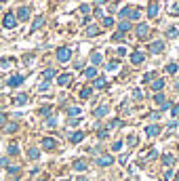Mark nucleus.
<instances>
[{"instance_id": "c85d7f7f", "label": "nucleus", "mask_w": 179, "mask_h": 181, "mask_svg": "<svg viewBox=\"0 0 179 181\" xmlns=\"http://www.w3.org/2000/svg\"><path fill=\"white\" fill-rule=\"evenodd\" d=\"M103 25L105 28H112L114 25V17H103Z\"/></svg>"}, {"instance_id": "de8ad7c7", "label": "nucleus", "mask_w": 179, "mask_h": 181, "mask_svg": "<svg viewBox=\"0 0 179 181\" xmlns=\"http://www.w3.org/2000/svg\"><path fill=\"white\" fill-rule=\"evenodd\" d=\"M152 78H154V74H152V72H150V74H145V76H143V82H150V80H152Z\"/></svg>"}, {"instance_id": "f8f14e48", "label": "nucleus", "mask_w": 179, "mask_h": 181, "mask_svg": "<svg viewBox=\"0 0 179 181\" xmlns=\"http://www.w3.org/2000/svg\"><path fill=\"white\" fill-rule=\"evenodd\" d=\"M82 139H85V133H82V131H76V133L70 135V141H72V143H80Z\"/></svg>"}, {"instance_id": "4be33fe9", "label": "nucleus", "mask_w": 179, "mask_h": 181, "mask_svg": "<svg viewBox=\"0 0 179 181\" xmlns=\"http://www.w3.org/2000/svg\"><path fill=\"white\" fill-rule=\"evenodd\" d=\"M28 156H30L32 160H38V158H40V150H36V147H32V150L28 152Z\"/></svg>"}, {"instance_id": "5701e85b", "label": "nucleus", "mask_w": 179, "mask_h": 181, "mask_svg": "<svg viewBox=\"0 0 179 181\" xmlns=\"http://www.w3.org/2000/svg\"><path fill=\"white\" fill-rule=\"evenodd\" d=\"M91 63L97 67V65L101 63V55H99V53H93V57H91Z\"/></svg>"}, {"instance_id": "c756f323", "label": "nucleus", "mask_w": 179, "mask_h": 181, "mask_svg": "<svg viewBox=\"0 0 179 181\" xmlns=\"http://www.w3.org/2000/svg\"><path fill=\"white\" fill-rule=\"evenodd\" d=\"M154 101H156V103H158V105H162V103H164V101H167V99H164V95H162V93H158V95H156V97H154Z\"/></svg>"}, {"instance_id": "bf43d9fd", "label": "nucleus", "mask_w": 179, "mask_h": 181, "mask_svg": "<svg viewBox=\"0 0 179 181\" xmlns=\"http://www.w3.org/2000/svg\"><path fill=\"white\" fill-rule=\"evenodd\" d=\"M38 181H46V179H38Z\"/></svg>"}, {"instance_id": "423d86ee", "label": "nucleus", "mask_w": 179, "mask_h": 181, "mask_svg": "<svg viewBox=\"0 0 179 181\" xmlns=\"http://www.w3.org/2000/svg\"><path fill=\"white\" fill-rule=\"evenodd\" d=\"M162 48H164V42H162V40H156V42L150 44V53H154V55H156V53H162Z\"/></svg>"}, {"instance_id": "e433bc0d", "label": "nucleus", "mask_w": 179, "mask_h": 181, "mask_svg": "<svg viewBox=\"0 0 179 181\" xmlns=\"http://www.w3.org/2000/svg\"><path fill=\"white\" fill-rule=\"evenodd\" d=\"M177 34H179V32H177V28H169V32H167V36H169V38H175Z\"/></svg>"}, {"instance_id": "c03bdc74", "label": "nucleus", "mask_w": 179, "mask_h": 181, "mask_svg": "<svg viewBox=\"0 0 179 181\" xmlns=\"http://www.w3.org/2000/svg\"><path fill=\"white\" fill-rule=\"evenodd\" d=\"M6 171H8V173H11V175H15V173H19V166H8V169H6Z\"/></svg>"}, {"instance_id": "393cba45", "label": "nucleus", "mask_w": 179, "mask_h": 181, "mask_svg": "<svg viewBox=\"0 0 179 181\" xmlns=\"http://www.w3.org/2000/svg\"><path fill=\"white\" fill-rule=\"evenodd\" d=\"M118 28H120V32L124 34V32H129V30H131V23H129V21H122V23H118Z\"/></svg>"}, {"instance_id": "09e8293b", "label": "nucleus", "mask_w": 179, "mask_h": 181, "mask_svg": "<svg viewBox=\"0 0 179 181\" xmlns=\"http://www.w3.org/2000/svg\"><path fill=\"white\" fill-rule=\"evenodd\" d=\"M171 177H173V171H167V173H164V181H169Z\"/></svg>"}, {"instance_id": "2eb2a0df", "label": "nucleus", "mask_w": 179, "mask_h": 181, "mask_svg": "<svg viewBox=\"0 0 179 181\" xmlns=\"http://www.w3.org/2000/svg\"><path fill=\"white\" fill-rule=\"evenodd\" d=\"M118 67H120L118 61H108V63H105V70H108V72H116Z\"/></svg>"}, {"instance_id": "0eeeda50", "label": "nucleus", "mask_w": 179, "mask_h": 181, "mask_svg": "<svg viewBox=\"0 0 179 181\" xmlns=\"http://www.w3.org/2000/svg\"><path fill=\"white\" fill-rule=\"evenodd\" d=\"M160 133V127L158 124H150V127H145V135L148 137H156Z\"/></svg>"}, {"instance_id": "a19ab883", "label": "nucleus", "mask_w": 179, "mask_h": 181, "mask_svg": "<svg viewBox=\"0 0 179 181\" xmlns=\"http://www.w3.org/2000/svg\"><path fill=\"white\" fill-rule=\"evenodd\" d=\"M46 127H51V129L57 127V120H55V118H48V120H46Z\"/></svg>"}, {"instance_id": "49530a36", "label": "nucleus", "mask_w": 179, "mask_h": 181, "mask_svg": "<svg viewBox=\"0 0 179 181\" xmlns=\"http://www.w3.org/2000/svg\"><path fill=\"white\" fill-rule=\"evenodd\" d=\"M171 114H173V118H177V116H179V105H175V107L171 110Z\"/></svg>"}, {"instance_id": "6e6552de", "label": "nucleus", "mask_w": 179, "mask_h": 181, "mask_svg": "<svg viewBox=\"0 0 179 181\" xmlns=\"http://www.w3.org/2000/svg\"><path fill=\"white\" fill-rule=\"evenodd\" d=\"M148 32H150V28H148L145 23H139V25H137V38H145Z\"/></svg>"}, {"instance_id": "b1692460", "label": "nucleus", "mask_w": 179, "mask_h": 181, "mask_svg": "<svg viewBox=\"0 0 179 181\" xmlns=\"http://www.w3.org/2000/svg\"><path fill=\"white\" fill-rule=\"evenodd\" d=\"M99 34V28L97 25H91V28H87V36H97Z\"/></svg>"}, {"instance_id": "1a4fd4ad", "label": "nucleus", "mask_w": 179, "mask_h": 181, "mask_svg": "<svg viewBox=\"0 0 179 181\" xmlns=\"http://www.w3.org/2000/svg\"><path fill=\"white\" fill-rule=\"evenodd\" d=\"M112 162H114L112 156H99V158H97V164H99V166H110Z\"/></svg>"}, {"instance_id": "603ef678", "label": "nucleus", "mask_w": 179, "mask_h": 181, "mask_svg": "<svg viewBox=\"0 0 179 181\" xmlns=\"http://www.w3.org/2000/svg\"><path fill=\"white\" fill-rule=\"evenodd\" d=\"M169 107H171V103H169V101H164V103L160 105V110H169Z\"/></svg>"}, {"instance_id": "9d476101", "label": "nucleus", "mask_w": 179, "mask_h": 181, "mask_svg": "<svg viewBox=\"0 0 179 181\" xmlns=\"http://www.w3.org/2000/svg\"><path fill=\"white\" fill-rule=\"evenodd\" d=\"M105 87H108V80H105L103 76H97V78H95V89L101 90V89H105Z\"/></svg>"}, {"instance_id": "052dcab7", "label": "nucleus", "mask_w": 179, "mask_h": 181, "mask_svg": "<svg viewBox=\"0 0 179 181\" xmlns=\"http://www.w3.org/2000/svg\"><path fill=\"white\" fill-rule=\"evenodd\" d=\"M0 2H6V0H0Z\"/></svg>"}, {"instance_id": "6ab92c4d", "label": "nucleus", "mask_w": 179, "mask_h": 181, "mask_svg": "<svg viewBox=\"0 0 179 181\" xmlns=\"http://www.w3.org/2000/svg\"><path fill=\"white\" fill-rule=\"evenodd\" d=\"M42 23H45V17H36V19H34V23H32V30H40V28H42Z\"/></svg>"}, {"instance_id": "473e14b6", "label": "nucleus", "mask_w": 179, "mask_h": 181, "mask_svg": "<svg viewBox=\"0 0 179 181\" xmlns=\"http://www.w3.org/2000/svg\"><path fill=\"white\" fill-rule=\"evenodd\" d=\"M177 70H179V67H177V63H169V65H167V72H169V74H175Z\"/></svg>"}, {"instance_id": "20e7f679", "label": "nucleus", "mask_w": 179, "mask_h": 181, "mask_svg": "<svg viewBox=\"0 0 179 181\" xmlns=\"http://www.w3.org/2000/svg\"><path fill=\"white\" fill-rule=\"evenodd\" d=\"M28 19H30V8L28 6H21L17 11V21H28Z\"/></svg>"}, {"instance_id": "cd10ccee", "label": "nucleus", "mask_w": 179, "mask_h": 181, "mask_svg": "<svg viewBox=\"0 0 179 181\" xmlns=\"http://www.w3.org/2000/svg\"><path fill=\"white\" fill-rule=\"evenodd\" d=\"M42 74H45V78H46V80H51V78H55V74H57V72H55V70H45Z\"/></svg>"}, {"instance_id": "37998d69", "label": "nucleus", "mask_w": 179, "mask_h": 181, "mask_svg": "<svg viewBox=\"0 0 179 181\" xmlns=\"http://www.w3.org/2000/svg\"><path fill=\"white\" fill-rule=\"evenodd\" d=\"M120 147H122V141H116V143H114V145H112V150H114V152H118V150H120Z\"/></svg>"}, {"instance_id": "c9c22d12", "label": "nucleus", "mask_w": 179, "mask_h": 181, "mask_svg": "<svg viewBox=\"0 0 179 181\" xmlns=\"http://www.w3.org/2000/svg\"><path fill=\"white\" fill-rule=\"evenodd\" d=\"M4 131H6V133H15V131H17V124H15V122H11V124H6V129H4Z\"/></svg>"}, {"instance_id": "a18cd8bd", "label": "nucleus", "mask_w": 179, "mask_h": 181, "mask_svg": "<svg viewBox=\"0 0 179 181\" xmlns=\"http://www.w3.org/2000/svg\"><path fill=\"white\" fill-rule=\"evenodd\" d=\"M169 13H171V15H177V13H179V8L175 6V4H171V8H169Z\"/></svg>"}, {"instance_id": "13d9d810", "label": "nucleus", "mask_w": 179, "mask_h": 181, "mask_svg": "<svg viewBox=\"0 0 179 181\" xmlns=\"http://www.w3.org/2000/svg\"><path fill=\"white\" fill-rule=\"evenodd\" d=\"M76 181H87V179H85V177H80V179H76Z\"/></svg>"}, {"instance_id": "8fccbe9b", "label": "nucleus", "mask_w": 179, "mask_h": 181, "mask_svg": "<svg viewBox=\"0 0 179 181\" xmlns=\"http://www.w3.org/2000/svg\"><path fill=\"white\" fill-rule=\"evenodd\" d=\"M95 17H101V19H103V13H101V8H95Z\"/></svg>"}, {"instance_id": "f704fd0d", "label": "nucleus", "mask_w": 179, "mask_h": 181, "mask_svg": "<svg viewBox=\"0 0 179 181\" xmlns=\"http://www.w3.org/2000/svg\"><path fill=\"white\" fill-rule=\"evenodd\" d=\"M108 135H110V131H108V129H99V133H97V137H99V139H105Z\"/></svg>"}, {"instance_id": "bb28decb", "label": "nucleus", "mask_w": 179, "mask_h": 181, "mask_svg": "<svg viewBox=\"0 0 179 181\" xmlns=\"http://www.w3.org/2000/svg\"><path fill=\"white\" fill-rule=\"evenodd\" d=\"M80 112H82L80 107H70V110H68V114H70L72 118H74V116H80Z\"/></svg>"}, {"instance_id": "864d4df0", "label": "nucleus", "mask_w": 179, "mask_h": 181, "mask_svg": "<svg viewBox=\"0 0 179 181\" xmlns=\"http://www.w3.org/2000/svg\"><path fill=\"white\" fill-rule=\"evenodd\" d=\"M78 122H80V118H78V120H76V118H72V120H70V127H76Z\"/></svg>"}, {"instance_id": "3c124183", "label": "nucleus", "mask_w": 179, "mask_h": 181, "mask_svg": "<svg viewBox=\"0 0 179 181\" xmlns=\"http://www.w3.org/2000/svg\"><path fill=\"white\" fill-rule=\"evenodd\" d=\"M11 63H13V61H11V59H4V61H2V67H8V65H11Z\"/></svg>"}, {"instance_id": "2f4dec72", "label": "nucleus", "mask_w": 179, "mask_h": 181, "mask_svg": "<svg viewBox=\"0 0 179 181\" xmlns=\"http://www.w3.org/2000/svg\"><path fill=\"white\" fill-rule=\"evenodd\" d=\"M162 160H164V164H167V166H171V164H173V162H175V158H173V156H171V154H167V156H164V158H162Z\"/></svg>"}, {"instance_id": "58836bf2", "label": "nucleus", "mask_w": 179, "mask_h": 181, "mask_svg": "<svg viewBox=\"0 0 179 181\" xmlns=\"http://www.w3.org/2000/svg\"><path fill=\"white\" fill-rule=\"evenodd\" d=\"M120 124H122V122H120V120L116 118V120H112V122H110L108 127H110V129H116V127H120Z\"/></svg>"}, {"instance_id": "a211bd4d", "label": "nucleus", "mask_w": 179, "mask_h": 181, "mask_svg": "<svg viewBox=\"0 0 179 181\" xmlns=\"http://www.w3.org/2000/svg\"><path fill=\"white\" fill-rule=\"evenodd\" d=\"M158 15V4H150L148 6V17H156Z\"/></svg>"}, {"instance_id": "5fc2aeb1", "label": "nucleus", "mask_w": 179, "mask_h": 181, "mask_svg": "<svg viewBox=\"0 0 179 181\" xmlns=\"http://www.w3.org/2000/svg\"><path fill=\"white\" fill-rule=\"evenodd\" d=\"M0 166H8V160L6 158H0Z\"/></svg>"}, {"instance_id": "412c9836", "label": "nucleus", "mask_w": 179, "mask_h": 181, "mask_svg": "<svg viewBox=\"0 0 179 181\" xmlns=\"http://www.w3.org/2000/svg\"><path fill=\"white\" fill-rule=\"evenodd\" d=\"M74 169L82 173V171H87V162H85V160H76V162H74Z\"/></svg>"}, {"instance_id": "72a5a7b5", "label": "nucleus", "mask_w": 179, "mask_h": 181, "mask_svg": "<svg viewBox=\"0 0 179 181\" xmlns=\"http://www.w3.org/2000/svg\"><path fill=\"white\" fill-rule=\"evenodd\" d=\"M139 15H141V13H139L137 8H131V13H129V19H139Z\"/></svg>"}, {"instance_id": "ddd939ff", "label": "nucleus", "mask_w": 179, "mask_h": 181, "mask_svg": "<svg viewBox=\"0 0 179 181\" xmlns=\"http://www.w3.org/2000/svg\"><path fill=\"white\" fill-rule=\"evenodd\" d=\"M108 112H110V107H108V105H101V107H97V110H95V118H103Z\"/></svg>"}, {"instance_id": "4468645a", "label": "nucleus", "mask_w": 179, "mask_h": 181, "mask_svg": "<svg viewBox=\"0 0 179 181\" xmlns=\"http://www.w3.org/2000/svg\"><path fill=\"white\" fill-rule=\"evenodd\" d=\"M42 145H45V150H53V147H55V139L45 137V139H42Z\"/></svg>"}, {"instance_id": "f257e3e1", "label": "nucleus", "mask_w": 179, "mask_h": 181, "mask_svg": "<svg viewBox=\"0 0 179 181\" xmlns=\"http://www.w3.org/2000/svg\"><path fill=\"white\" fill-rule=\"evenodd\" d=\"M70 57H72V48H70V46H61V48L57 51V61H59V63H68Z\"/></svg>"}, {"instance_id": "dca6fc26", "label": "nucleus", "mask_w": 179, "mask_h": 181, "mask_svg": "<svg viewBox=\"0 0 179 181\" xmlns=\"http://www.w3.org/2000/svg\"><path fill=\"white\" fill-rule=\"evenodd\" d=\"M152 89H154V90H162V89H164V80H162V78L154 80V82H152Z\"/></svg>"}, {"instance_id": "9b49d317", "label": "nucleus", "mask_w": 179, "mask_h": 181, "mask_svg": "<svg viewBox=\"0 0 179 181\" xmlns=\"http://www.w3.org/2000/svg\"><path fill=\"white\" fill-rule=\"evenodd\" d=\"M21 82H23V76H11L6 84H8V87H19Z\"/></svg>"}, {"instance_id": "ea45409f", "label": "nucleus", "mask_w": 179, "mask_h": 181, "mask_svg": "<svg viewBox=\"0 0 179 181\" xmlns=\"http://www.w3.org/2000/svg\"><path fill=\"white\" fill-rule=\"evenodd\" d=\"M122 38H124V34H122V32H116V34L112 36V40H122Z\"/></svg>"}, {"instance_id": "4c0bfd02", "label": "nucleus", "mask_w": 179, "mask_h": 181, "mask_svg": "<svg viewBox=\"0 0 179 181\" xmlns=\"http://www.w3.org/2000/svg\"><path fill=\"white\" fill-rule=\"evenodd\" d=\"M40 114H42V116H51V105H45V107H40Z\"/></svg>"}, {"instance_id": "7c9ffc66", "label": "nucleus", "mask_w": 179, "mask_h": 181, "mask_svg": "<svg viewBox=\"0 0 179 181\" xmlns=\"http://www.w3.org/2000/svg\"><path fill=\"white\" fill-rule=\"evenodd\" d=\"M8 154H11V156H17V154H19V147H17L15 143H13V145H8Z\"/></svg>"}, {"instance_id": "f03ea898", "label": "nucleus", "mask_w": 179, "mask_h": 181, "mask_svg": "<svg viewBox=\"0 0 179 181\" xmlns=\"http://www.w3.org/2000/svg\"><path fill=\"white\" fill-rule=\"evenodd\" d=\"M2 25H4V28H8V30L17 28V15H13V13H6V15H4V21H2Z\"/></svg>"}, {"instance_id": "7ed1b4c3", "label": "nucleus", "mask_w": 179, "mask_h": 181, "mask_svg": "<svg viewBox=\"0 0 179 181\" xmlns=\"http://www.w3.org/2000/svg\"><path fill=\"white\" fill-rule=\"evenodd\" d=\"M143 61H145V53L143 51H135L133 55H131V63H135V65H139Z\"/></svg>"}, {"instance_id": "a878e982", "label": "nucleus", "mask_w": 179, "mask_h": 181, "mask_svg": "<svg viewBox=\"0 0 179 181\" xmlns=\"http://www.w3.org/2000/svg\"><path fill=\"white\" fill-rule=\"evenodd\" d=\"M91 93H93V89H91V87H87V89H82V90H80V97H82V99H89V97H91Z\"/></svg>"}, {"instance_id": "6e6d98bb", "label": "nucleus", "mask_w": 179, "mask_h": 181, "mask_svg": "<svg viewBox=\"0 0 179 181\" xmlns=\"http://www.w3.org/2000/svg\"><path fill=\"white\" fill-rule=\"evenodd\" d=\"M40 90H42V93H45V90H48V82H42V84H40Z\"/></svg>"}, {"instance_id": "aec40b11", "label": "nucleus", "mask_w": 179, "mask_h": 181, "mask_svg": "<svg viewBox=\"0 0 179 181\" xmlns=\"http://www.w3.org/2000/svg\"><path fill=\"white\" fill-rule=\"evenodd\" d=\"M15 103H17V105H25V103H28V95H25V93H21V95H17V99H15Z\"/></svg>"}, {"instance_id": "39448f33", "label": "nucleus", "mask_w": 179, "mask_h": 181, "mask_svg": "<svg viewBox=\"0 0 179 181\" xmlns=\"http://www.w3.org/2000/svg\"><path fill=\"white\" fill-rule=\"evenodd\" d=\"M70 82H72V76H70V74H61V76H57V84H59V87H68Z\"/></svg>"}, {"instance_id": "f3484780", "label": "nucleus", "mask_w": 179, "mask_h": 181, "mask_svg": "<svg viewBox=\"0 0 179 181\" xmlns=\"http://www.w3.org/2000/svg\"><path fill=\"white\" fill-rule=\"evenodd\" d=\"M85 76H87V78H95V76H97V67H95V65L87 67V70H85Z\"/></svg>"}, {"instance_id": "79ce46f5", "label": "nucleus", "mask_w": 179, "mask_h": 181, "mask_svg": "<svg viewBox=\"0 0 179 181\" xmlns=\"http://www.w3.org/2000/svg\"><path fill=\"white\" fill-rule=\"evenodd\" d=\"M80 11H82V13H85V15H89L91 6H89V4H80Z\"/></svg>"}, {"instance_id": "4d7b16f0", "label": "nucleus", "mask_w": 179, "mask_h": 181, "mask_svg": "<svg viewBox=\"0 0 179 181\" xmlns=\"http://www.w3.org/2000/svg\"><path fill=\"white\" fill-rule=\"evenodd\" d=\"M4 122H6V116H4V114H0V124H4Z\"/></svg>"}]
</instances>
